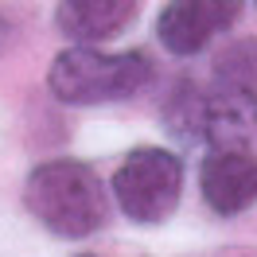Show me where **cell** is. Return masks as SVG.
I'll list each match as a JSON object with an SVG mask.
<instances>
[{"label":"cell","instance_id":"obj_3","mask_svg":"<svg viewBox=\"0 0 257 257\" xmlns=\"http://www.w3.org/2000/svg\"><path fill=\"white\" fill-rule=\"evenodd\" d=\"M183 195V164L168 148H133L113 172V199L141 226L168 222Z\"/></svg>","mask_w":257,"mask_h":257},{"label":"cell","instance_id":"obj_1","mask_svg":"<svg viewBox=\"0 0 257 257\" xmlns=\"http://www.w3.org/2000/svg\"><path fill=\"white\" fill-rule=\"evenodd\" d=\"M24 207L35 222L55 238H90L105 226L109 203L105 187L90 164L82 160H47L32 168L24 183Z\"/></svg>","mask_w":257,"mask_h":257},{"label":"cell","instance_id":"obj_4","mask_svg":"<svg viewBox=\"0 0 257 257\" xmlns=\"http://www.w3.org/2000/svg\"><path fill=\"white\" fill-rule=\"evenodd\" d=\"M241 16V0H168L156 16V39L168 55L191 59L210 39L230 32Z\"/></svg>","mask_w":257,"mask_h":257},{"label":"cell","instance_id":"obj_7","mask_svg":"<svg viewBox=\"0 0 257 257\" xmlns=\"http://www.w3.org/2000/svg\"><path fill=\"white\" fill-rule=\"evenodd\" d=\"M141 0H59L55 24L74 43H101L137 20Z\"/></svg>","mask_w":257,"mask_h":257},{"label":"cell","instance_id":"obj_2","mask_svg":"<svg viewBox=\"0 0 257 257\" xmlns=\"http://www.w3.org/2000/svg\"><path fill=\"white\" fill-rule=\"evenodd\" d=\"M148 78H152V63L145 51L109 55L82 43L55 55L47 86L63 105H109V101L137 97L148 86Z\"/></svg>","mask_w":257,"mask_h":257},{"label":"cell","instance_id":"obj_6","mask_svg":"<svg viewBox=\"0 0 257 257\" xmlns=\"http://www.w3.org/2000/svg\"><path fill=\"white\" fill-rule=\"evenodd\" d=\"M203 199L214 214H241L257 203V156L245 148L210 152L199 172Z\"/></svg>","mask_w":257,"mask_h":257},{"label":"cell","instance_id":"obj_10","mask_svg":"<svg viewBox=\"0 0 257 257\" xmlns=\"http://www.w3.org/2000/svg\"><path fill=\"white\" fill-rule=\"evenodd\" d=\"M253 4H257V0H253Z\"/></svg>","mask_w":257,"mask_h":257},{"label":"cell","instance_id":"obj_5","mask_svg":"<svg viewBox=\"0 0 257 257\" xmlns=\"http://www.w3.org/2000/svg\"><path fill=\"white\" fill-rule=\"evenodd\" d=\"M195 137H203L214 152L249 148L257 137V94L226 86V82H214L207 94H199Z\"/></svg>","mask_w":257,"mask_h":257},{"label":"cell","instance_id":"obj_9","mask_svg":"<svg viewBox=\"0 0 257 257\" xmlns=\"http://www.w3.org/2000/svg\"><path fill=\"white\" fill-rule=\"evenodd\" d=\"M82 257H90V253H82Z\"/></svg>","mask_w":257,"mask_h":257},{"label":"cell","instance_id":"obj_8","mask_svg":"<svg viewBox=\"0 0 257 257\" xmlns=\"http://www.w3.org/2000/svg\"><path fill=\"white\" fill-rule=\"evenodd\" d=\"M214 82L257 94V39H234L214 59Z\"/></svg>","mask_w":257,"mask_h":257}]
</instances>
